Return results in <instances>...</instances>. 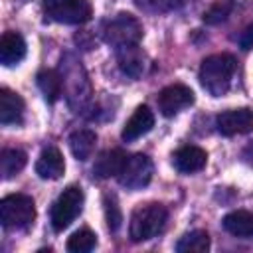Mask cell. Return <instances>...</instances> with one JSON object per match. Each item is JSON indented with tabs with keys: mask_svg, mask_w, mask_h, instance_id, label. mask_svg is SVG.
Returning <instances> with one entry per match:
<instances>
[{
	"mask_svg": "<svg viewBox=\"0 0 253 253\" xmlns=\"http://www.w3.org/2000/svg\"><path fill=\"white\" fill-rule=\"evenodd\" d=\"M241 158H243V162L247 164V166H251L253 168V140L243 148V152H241Z\"/></svg>",
	"mask_w": 253,
	"mask_h": 253,
	"instance_id": "4316f807",
	"label": "cell"
},
{
	"mask_svg": "<svg viewBox=\"0 0 253 253\" xmlns=\"http://www.w3.org/2000/svg\"><path fill=\"white\" fill-rule=\"evenodd\" d=\"M126 154L121 148H111L105 150L97 156L95 164H93V174L97 178H111V176H119L125 162H126Z\"/></svg>",
	"mask_w": 253,
	"mask_h": 253,
	"instance_id": "2e32d148",
	"label": "cell"
},
{
	"mask_svg": "<svg viewBox=\"0 0 253 253\" xmlns=\"http://www.w3.org/2000/svg\"><path fill=\"white\" fill-rule=\"evenodd\" d=\"M192 103H194V91L182 83H172L158 93V111L164 117H174Z\"/></svg>",
	"mask_w": 253,
	"mask_h": 253,
	"instance_id": "ba28073f",
	"label": "cell"
},
{
	"mask_svg": "<svg viewBox=\"0 0 253 253\" xmlns=\"http://www.w3.org/2000/svg\"><path fill=\"white\" fill-rule=\"evenodd\" d=\"M26 57V42L18 32H4L0 38V63L12 67Z\"/></svg>",
	"mask_w": 253,
	"mask_h": 253,
	"instance_id": "5bb4252c",
	"label": "cell"
},
{
	"mask_svg": "<svg viewBox=\"0 0 253 253\" xmlns=\"http://www.w3.org/2000/svg\"><path fill=\"white\" fill-rule=\"evenodd\" d=\"M28 162V156L24 150L20 148H4L2 154H0V174L4 180H10L14 178L18 172L24 170Z\"/></svg>",
	"mask_w": 253,
	"mask_h": 253,
	"instance_id": "ffe728a7",
	"label": "cell"
},
{
	"mask_svg": "<svg viewBox=\"0 0 253 253\" xmlns=\"http://www.w3.org/2000/svg\"><path fill=\"white\" fill-rule=\"evenodd\" d=\"M210 249V235L204 229L188 231L176 243L178 253H206Z\"/></svg>",
	"mask_w": 253,
	"mask_h": 253,
	"instance_id": "44dd1931",
	"label": "cell"
},
{
	"mask_svg": "<svg viewBox=\"0 0 253 253\" xmlns=\"http://www.w3.org/2000/svg\"><path fill=\"white\" fill-rule=\"evenodd\" d=\"M152 126H154V115H152V111L146 105H140V107L134 109V113L130 115V119L125 123L121 136H123V140L132 142V140L144 136L146 132H150Z\"/></svg>",
	"mask_w": 253,
	"mask_h": 253,
	"instance_id": "30bf717a",
	"label": "cell"
},
{
	"mask_svg": "<svg viewBox=\"0 0 253 253\" xmlns=\"http://www.w3.org/2000/svg\"><path fill=\"white\" fill-rule=\"evenodd\" d=\"M233 6H235L233 0H217L215 4H211V6L204 12V22H206L208 26H217V24L225 22L227 16L231 14Z\"/></svg>",
	"mask_w": 253,
	"mask_h": 253,
	"instance_id": "603a6c76",
	"label": "cell"
},
{
	"mask_svg": "<svg viewBox=\"0 0 253 253\" xmlns=\"http://www.w3.org/2000/svg\"><path fill=\"white\" fill-rule=\"evenodd\" d=\"M223 229L235 237L241 239H253V213L247 210H235L229 211L223 221H221Z\"/></svg>",
	"mask_w": 253,
	"mask_h": 253,
	"instance_id": "e0dca14e",
	"label": "cell"
},
{
	"mask_svg": "<svg viewBox=\"0 0 253 253\" xmlns=\"http://www.w3.org/2000/svg\"><path fill=\"white\" fill-rule=\"evenodd\" d=\"M152 172H154L152 160L146 154L138 152V154H132L126 158L117 180L126 190H140L152 180Z\"/></svg>",
	"mask_w": 253,
	"mask_h": 253,
	"instance_id": "52a82bcc",
	"label": "cell"
},
{
	"mask_svg": "<svg viewBox=\"0 0 253 253\" xmlns=\"http://www.w3.org/2000/svg\"><path fill=\"white\" fill-rule=\"evenodd\" d=\"M95 142H97V134L89 128H81V130H75L71 132L69 136V148H71V154L77 158V160H89L93 150H95Z\"/></svg>",
	"mask_w": 253,
	"mask_h": 253,
	"instance_id": "d6986e66",
	"label": "cell"
},
{
	"mask_svg": "<svg viewBox=\"0 0 253 253\" xmlns=\"http://www.w3.org/2000/svg\"><path fill=\"white\" fill-rule=\"evenodd\" d=\"M117 61H119V67L125 75L136 79L144 73L146 55L138 47V43H132V45H123L117 49Z\"/></svg>",
	"mask_w": 253,
	"mask_h": 253,
	"instance_id": "7c38bea8",
	"label": "cell"
},
{
	"mask_svg": "<svg viewBox=\"0 0 253 253\" xmlns=\"http://www.w3.org/2000/svg\"><path fill=\"white\" fill-rule=\"evenodd\" d=\"M43 14L57 24H85L93 16V8L87 0H43Z\"/></svg>",
	"mask_w": 253,
	"mask_h": 253,
	"instance_id": "5b68a950",
	"label": "cell"
},
{
	"mask_svg": "<svg viewBox=\"0 0 253 253\" xmlns=\"http://www.w3.org/2000/svg\"><path fill=\"white\" fill-rule=\"evenodd\" d=\"M239 47L241 49H253V24H249L243 32H241V36H239Z\"/></svg>",
	"mask_w": 253,
	"mask_h": 253,
	"instance_id": "484cf974",
	"label": "cell"
},
{
	"mask_svg": "<svg viewBox=\"0 0 253 253\" xmlns=\"http://www.w3.org/2000/svg\"><path fill=\"white\" fill-rule=\"evenodd\" d=\"M235 73V57L229 53H213L206 57L200 65V83L211 97H221L227 93Z\"/></svg>",
	"mask_w": 253,
	"mask_h": 253,
	"instance_id": "6da1fadb",
	"label": "cell"
},
{
	"mask_svg": "<svg viewBox=\"0 0 253 253\" xmlns=\"http://www.w3.org/2000/svg\"><path fill=\"white\" fill-rule=\"evenodd\" d=\"M142 38V26L140 22L126 12L117 14L113 20H109L103 28V40L113 45V47H123V45H132L138 43Z\"/></svg>",
	"mask_w": 253,
	"mask_h": 253,
	"instance_id": "277c9868",
	"label": "cell"
},
{
	"mask_svg": "<svg viewBox=\"0 0 253 253\" xmlns=\"http://www.w3.org/2000/svg\"><path fill=\"white\" fill-rule=\"evenodd\" d=\"M103 206H105V219H107L109 229H111L113 233L119 231V229H121V223H123V213H121V208H119V204H117L115 194H105Z\"/></svg>",
	"mask_w": 253,
	"mask_h": 253,
	"instance_id": "d4e9b609",
	"label": "cell"
},
{
	"mask_svg": "<svg viewBox=\"0 0 253 253\" xmlns=\"http://www.w3.org/2000/svg\"><path fill=\"white\" fill-rule=\"evenodd\" d=\"M65 172L63 154L55 146H47L42 150L38 162H36V174L43 180H57Z\"/></svg>",
	"mask_w": 253,
	"mask_h": 253,
	"instance_id": "4fadbf2b",
	"label": "cell"
},
{
	"mask_svg": "<svg viewBox=\"0 0 253 253\" xmlns=\"http://www.w3.org/2000/svg\"><path fill=\"white\" fill-rule=\"evenodd\" d=\"M36 83L47 103H55L63 93V77L55 69H42L36 75Z\"/></svg>",
	"mask_w": 253,
	"mask_h": 253,
	"instance_id": "ac0fdd59",
	"label": "cell"
},
{
	"mask_svg": "<svg viewBox=\"0 0 253 253\" xmlns=\"http://www.w3.org/2000/svg\"><path fill=\"white\" fill-rule=\"evenodd\" d=\"M166 221H168V211L162 204L152 202V204L138 206L130 215L128 235L136 243L148 241L158 233H162V229L166 227Z\"/></svg>",
	"mask_w": 253,
	"mask_h": 253,
	"instance_id": "7a4b0ae2",
	"label": "cell"
},
{
	"mask_svg": "<svg viewBox=\"0 0 253 253\" xmlns=\"http://www.w3.org/2000/svg\"><path fill=\"white\" fill-rule=\"evenodd\" d=\"M36 219L34 200L26 194H10L0 202V221L6 229H28Z\"/></svg>",
	"mask_w": 253,
	"mask_h": 253,
	"instance_id": "3957f363",
	"label": "cell"
},
{
	"mask_svg": "<svg viewBox=\"0 0 253 253\" xmlns=\"http://www.w3.org/2000/svg\"><path fill=\"white\" fill-rule=\"evenodd\" d=\"M97 245V235L91 229H79L67 239V251L71 253H89Z\"/></svg>",
	"mask_w": 253,
	"mask_h": 253,
	"instance_id": "7402d4cb",
	"label": "cell"
},
{
	"mask_svg": "<svg viewBox=\"0 0 253 253\" xmlns=\"http://www.w3.org/2000/svg\"><path fill=\"white\" fill-rule=\"evenodd\" d=\"M83 200L85 196L79 186L65 188L51 206V227L55 231H63L67 225H71V221L83 210Z\"/></svg>",
	"mask_w": 253,
	"mask_h": 253,
	"instance_id": "8992f818",
	"label": "cell"
},
{
	"mask_svg": "<svg viewBox=\"0 0 253 253\" xmlns=\"http://www.w3.org/2000/svg\"><path fill=\"white\" fill-rule=\"evenodd\" d=\"M215 126L223 136L247 134L253 130V111L251 109H229L215 117Z\"/></svg>",
	"mask_w": 253,
	"mask_h": 253,
	"instance_id": "9c48e42d",
	"label": "cell"
},
{
	"mask_svg": "<svg viewBox=\"0 0 253 253\" xmlns=\"http://www.w3.org/2000/svg\"><path fill=\"white\" fill-rule=\"evenodd\" d=\"M208 162V154L204 148L200 146H194V144H188V146H182L174 152L172 156V164L178 172L182 174H194V172H200Z\"/></svg>",
	"mask_w": 253,
	"mask_h": 253,
	"instance_id": "8fae6325",
	"label": "cell"
},
{
	"mask_svg": "<svg viewBox=\"0 0 253 253\" xmlns=\"http://www.w3.org/2000/svg\"><path fill=\"white\" fill-rule=\"evenodd\" d=\"M24 99L10 91L8 87L0 89V123L2 125H20L24 119Z\"/></svg>",
	"mask_w": 253,
	"mask_h": 253,
	"instance_id": "9a60e30c",
	"label": "cell"
},
{
	"mask_svg": "<svg viewBox=\"0 0 253 253\" xmlns=\"http://www.w3.org/2000/svg\"><path fill=\"white\" fill-rule=\"evenodd\" d=\"M134 4L148 14H166L182 8L184 0H134Z\"/></svg>",
	"mask_w": 253,
	"mask_h": 253,
	"instance_id": "cb8c5ba5",
	"label": "cell"
}]
</instances>
